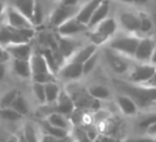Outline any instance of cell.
Returning a JSON list of instances; mask_svg holds the SVG:
<instances>
[{"instance_id":"cell-12","label":"cell","mask_w":156,"mask_h":142,"mask_svg":"<svg viewBox=\"0 0 156 142\" xmlns=\"http://www.w3.org/2000/svg\"><path fill=\"white\" fill-rule=\"evenodd\" d=\"M81 46L83 45H81L75 37H61L60 41H59L58 50L64 60H69Z\"/></svg>"},{"instance_id":"cell-2","label":"cell","mask_w":156,"mask_h":142,"mask_svg":"<svg viewBox=\"0 0 156 142\" xmlns=\"http://www.w3.org/2000/svg\"><path fill=\"white\" fill-rule=\"evenodd\" d=\"M34 34V28L16 29L3 23L0 25V46L5 47L12 44L30 43V40Z\"/></svg>"},{"instance_id":"cell-43","label":"cell","mask_w":156,"mask_h":142,"mask_svg":"<svg viewBox=\"0 0 156 142\" xmlns=\"http://www.w3.org/2000/svg\"><path fill=\"white\" fill-rule=\"evenodd\" d=\"M79 2H80V0H62L59 3H63V5H79Z\"/></svg>"},{"instance_id":"cell-3","label":"cell","mask_w":156,"mask_h":142,"mask_svg":"<svg viewBox=\"0 0 156 142\" xmlns=\"http://www.w3.org/2000/svg\"><path fill=\"white\" fill-rule=\"evenodd\" d=\"M29 62L31 66V79L33 82L45 84L56 81V75L50 71L47 61L42 54H32Z\"/></svg>"},{"instance_id":"cell-19","label":"cell","mask_w":156,"mask_h":142,"mask_svg":"<svg viewBox=\"0 0 156 142\" xmlns=\"http://www.w3.org/2000/svg\"><path fill=\"white\" fill-rule=\"evenodd\" d=\"M98 50V46L94 45V44H92V43H89V44H87V45L81 46V47L79 48V49H78L67 61H73V62L83 64L85 61H87L88 59H89L93 54H95Z\"/></svg>"},{"instance_id":"cell-28","label":"cell","mask_w":156,"mask_h":142,"mask_svg":"<svg viewBox=\"0 0 156 142\" xmlns=\"http://www.w3.org/2000/svg\"><path fill=\"white\" fill-rule=\"evenodd\" d=\"M11 108L23 116L28 114V112H29L28 101H27V99L25 98L22 94H18L17 96L15 97V99H14L11 105Z\"/></svg>"},{"instance_id":"cell-41","label":"cell","mask_w":156,"mask_h":142,"mask_svg":"<svg viewBox=\"0 0 156 142\" xmlns=\"http://www.w3.org/2000/svg\"><path fill=\"white\" fill-rule=\"evenodd\" d=\"M144 86L150 87V88H156V69H155V72H154L153 76L150 78V80L144 84Z\"/></svg>"},{"instance_id":"cell-10","label":"cell","mask_w":156,"mask_h":142,"mask_svg":"<svg viewBox=\"0 0 156 142\" xmlns=\"http://www.w3.org/2000/svg\"><path fill=\"white\" fill-rule=\"evenodd\" d=\"M140 20L141 16L135 12L130 11H122L118 15V25L121 26L123 30L128 33H136L139 32L140 28Z\"/></svg>"},{"instance_id":"cell-48","label":"cell","mask_w":156,"mask_h":142,"mask_svg":"<svg viewBox=\"0 0 156 142\" xmlns=\"http://www.w3.org/2000/svg\"><path fill=\"white\" fill-rule=\"evenodd\" d=\"M133 1H134V3H145L149 0H133Z\"/></svg>"},{"instance_id":"cell-17","label":"cell","mask_w":156,"mask_h":142,"mask_svg":"<svg viewBox=\"0 0 156 142\" xmlns=\"http://www.w3.org/2000/svg\"><path fill=\"white\" fill-rule=\"evenodd\" d=\"M115 101H117L118 107H119V109L121 110V112L124 115L133 116L138 113V106H137V104L127 95L120 93V94L117 95Z\"/></svg>"},{"instance_id":"cell-49","label":"cell","mask_w":156,"mask_h":142,"mask_svg":"<svg viewBox=\"0 0 156 142\" xmlns=\"http://www.w3.org/2000/svg\"><path fill=\"white\" fill-rule=\"evenodd\" d=\"M17 138H18V142H27L26 140L24 139V137H23V136H22V133H20V135L18 136Z\"/></svg>"},{"instance_id":"cell-36","label":"cell","mask_w":156,"mask_h":142,"mask_svg":"<svg viewBox=\"0 0 156 142\" xmlns=\"http://www.w3.org/2000/svg\"><path fill=\"white\" fill-rule=\"evenodd\" d=\"M40 142H75V141H74V139L71 136H67L65 138H55L49 135L43 133Z\"/></svg>"},{"instance_id":"cell-14","label":"cell","mask_w":156,"mask_h":142,"mask_svg":"<svg viewBox=\"0 0 156 142\" xmlns=\"http://www.w3.org/2000/svg\"><path fill=\"white\" fill-rule=\"evenodd\" d=\"M109 13H110V2L108 0H103L102 2L100 3V5L94 11L92 17L90 18V22L88 24L89 30L95 28L101 22H103L107 17H109Z\"/></svg>"},{"instance_id":"cell-37","label":"cell","mask_w":156,"mask_h":142,"mask_svg":"<svg viewBox=\"0 0 156 142\" xmlns=\"http://www.w3.org/2000/svg\"><path fill=\"white\" fill-rule=\"evenodd\" d=\"M76 141L77 142H95L92 139H90L89 136L86 133V130H83V129H77V130H76Z\"/></svg>"},{"instance_id":"cell-45","label":"cell","mask_w":156,"mask_h":142,"mask_svg":"<svg viewBox=\"0 0 156 142\" xmlns=\"http://www.w3.org/2000/svg\"><path fill=\"white\" fill-rule=\"evenodd\" d=\"M150 63L156 67V48H155V50H154L153 55H152L151 59H150Z\"/></svg>"},{"instance_id":"cell-25","label":"cell","mask_w":156,"mask_h":142,"mask_svg":"<svg viewBox=\"0 0 156 142\" xmlns=\"http://www.w3.org/2000/svg\"><path fill=\"white\" fill-rule=\"evenodd\" d=\"M87 92L95 101H106L111 96L110 90L104 84H93L88 88Z\"/></svg>"},{"instance_id":"cell-5","label":"cell","mask_w":156,"mask_h":142,"mask_svg":"<svg viewBox=\"0 0 156 142\" xmlns=\"http://www.w3.org/2000/svg\"><path fill=\"white\" fill-rule=\"evenodd\" d=\"M3 23L16 29H32L35 28L30 20L23 15L12 5L5 7L3 12Z\"/></svg>"},{"instance_id":"cell-15","label":"cell","mask_w":156,"mask_h":142,"mask_svg":"<svg viewBox=\"0 0 156 142\" xmlns=\"http://www.w3.org/2000/svg\"><path fill=\"white\" fill-rule=\"evenodd\" d=\"M103 0H89V1H87L83 5H80V8L78 10V13L76 14L75 17L80 23L88 26L90 18L92 17L94 11H95L96 8L100 5V3Z\"/></svg>"},{"instance_id":"cell-8","label":"cell","mask_w":156,"mask_h":142,"mask_svg":"<svg viewBox=\"0 0 156 142\" xmlns=\"http://www.w3.org/2000/svg\"><path fill=\"white\" fill-rule=\"evenodd\" d=\"M156 48V40L151 37H140L133 58L139 63H149Z\"/></svg>"},{"instance_id":"cell-24","label":"cell","mask_w":156,"mask_h":142,"mask_svg":"<svg viewBox=\"0 0 156 142\" xmlns=\"http://www.w3.org/2000/svg\"><path fill=\"white\" fill-rule=\"evenodd\" d=\"M12 64H13V71L18 77L29 79L31 78V66L30 62L27 60H16L12 59Z\"/></svg>"},{"instance_id":"cell-33","label":"cell","mask_w":156,"mask_h":142,"mask_svg":"<svg viewBox=\"0 0 156 142\" xmlns=\"http://www.w3.org/2000/svg\"><path fill=\"white\" fill-rule=\"evenodd\" d=\"M98 59H100V54H98V50L93 54L87 61L83 63V75H88L90 74L94 69H95L96 64L98 62Z\"/></svg>"},{"instance_id":"cell-21","label":"cell","mask_w":156,"mask_h":142,"mask_svg":"<svg viewBox=\"0 0 156 142\" xmlns=\"http://www.w3.org/2000/svg\"><path fill=\"white\" fill-rule=\"evenodd\" d=\"M22 136L27 142H40L42 138V131L41 129L37 127V124H34L31 121L25 123L24 127H23Z\"/></svg>"},{"instance_id":"cell-9","label":"cell","mask_w":156,"mask_h":142,"mask_svg":"<svg viewBox=\"0 0 156 142\" xmlns=\"http://www.w3.org/2000/svg\"><path fill=\"white\" fill-rule=\"evenodd\" d=\"M57 29H58L60 37H76L77 35L83 34V33L87 32L89 30L87 25L80 23L76 17L66 20L62 25L57 27Z\"/></svg>"},{"instance_id":"cell-32","label":"cell","mask_w":156,"mask_h":142,"mask_svg":"<svg viewBox=\"0 0 156 142\" xmlns=\"http://www.w3.org/2000/svg\"><path fill=\"white\" fill-rule=\"evenodd\" d=\"M154 123H156V110L155 111H151L149 113L144 114L140 120L138 121L137 125L140 129L147 130L151 125H153Z\"/></svg>"},{"instance_id":"cell-40","label":"cell","mask_w":156,"mask_h":142,"mask_svg":"<svg viewBox=\"0 0 156 142\" xmlns=\"http://www.w3.org/2000/svg\"><path fill=\"white\" fill-rule=\"evenodd\" d=\"M145 133H147V135L150 136V137H153V138L156 137V123L151 125V126L145 130Z\"/></svg>"},{"instance_id":"cell-52","label":"cell","mask_w":156,"mask_h":142,"mask_svg":"<svg viewBox=\"0 0 156 142\" xmlns=\"http://www.w3.org/2000/svg\"><path fill=\"white\" fill-rule=\"evenodd\" d=\"M154 140H155V142H156V137H154Z\"/></svg>"},{"instance_id":"cell-20","label":"cell","mask_w":156,"mask_h":142,"mask_svg":"<svg viewBox=\"0 0 156 142\" xmlns=\"http://www.w3.org/2000/svg\"><path fill=\"white\" fill-rule=\"evenodd\" d=\"M45 122L48 123L49 125L55 127H59V128L65 129V130L71 131L72 129V124L71 121L69 120L66 115L62 113H59V112H51L49 113L45 119Z\"/></svg>"},{"instance_id":"cell-46","label":"cell","mask_w":156,"mask_h":142,"mask_svg":"<svg viewBox=\"0 0 156 142\" xmlns=\"http://www.w3.org/2000/svg\"><path fill=\"white\" fill-rule=\"evenodd\" d=\"M100 142H113V140L109 137H102V138H98Z\"/></svg>"},{"instance_id":"cell-4","label":"cell","mask_w":156,"mask_h":142,"mask_svg":"<svg viewBox=\"0 0 156 142\" xmlns=\"http://www.w3.org/2000/svg\"><path fill=\"white\" fill-rule=\"evenodd\" d=\"M140 37H137L135 33L120 35L115 39H110L109 47L111 50L119 55H123L125 58H133L138 46Z\"/></svg>"},{"instance_id":"cell-11","label":"cell","mask_w":156,"mask_h":142,"mask_svg":"<svg viewBox=\"0 0 156 142\" xmlns=\"http://www.w3.org/2000/svg\"><path fill=\"white\" fill-rule=\"evenodd\" d=\"M57 75L65 80H77L81 76H83V64L73 62V61H67L63 63L62 66L59 69Z\"/></svg>"},{"instance_id":"cell-39","label":"cell","mask_w":156,"mask_h":142,"mask_svg":"<svg viewBox=\"0 0 156 142\" xmlns=\"http://www.w3.org/2000/svg\"><path fill=\"white\" fill-rule=\"evenodd\" d=\"M126 142H155L153 137L150 136H145V137H133L126 140Z\"/></svg>"},{"instance_id":"cell-29","label":"cell","mask_w":156,"mask_h":142,"mask_svg":"<svg viewBox=\"0 0 156 142\" xmlns=\"http://www.w3.org/2000/svg\"><path fill=\"white\" fill-rule=\"evenodd\" d=\"M42 128H43V133L49 135V136L55 137V138H65V137H67V136H69V133H71V131L65 130V129L51 126V125H49L46 122L43 124Z\"/></svg>"},{"instance_id":"cell-1","label":"cell","mask_w":156,"mask_h":142,"mask_svg":"<svg viewBox=\"0 0 156 142\" xmlns=\"http://www.w3.org/2000/svg\"><path fill=\"white\" fill-rule=\"evenodd\" d=\"M115 87L122 94L129 96L137 106H147L156 101V88H150L144 84H136L124 80H115Z\"/></svg>"},{"instance_id":"cell-6","label":"cell","mask_w":156,"mask_h":142,"mask_svg":"<svg viewBox=\"0 0 156 142\" xmlns=\"http://www.w3.org/2000/svg\"><path fill=\"white\" fill-rule=\"evenodd\" d=\"M79 8L80 5H67L63 3H58V5L52 10L49 15L50 24L55 27H59L66 20L75 17Z\"/></svg>"},{"instance_id":"cell-16","label":"cell","mask_w":156,"mask_h":142,"mask_svg":"<svg viewBox=\"0 0 156 142\" xmlns=\"http://www.w3.org/2000/svg\"><path fill=\"white\" fill-rule=\"evenodd\" d=\"M55 105H56V112L62 113L64 115L71 114L75 109V105H74V101L72 99L71 95L66 91L63 90H61Z\"/></svg>"},{"instance_id":"cell-22","label":"cell","mask_w":156,"mask_h":142,"mask_svg":"<svg viewBox=\"0 0 156 142\" xmlns=\"http://www.w3.org/2000/svg\"><path fill=\"white\" fill-rule=\"evenodd\" d=\"M34 5H35V0H13L12 7L15 8L18 12H20L23 15L26 16L28 20H32Z\"/></svg>"},{"instance_id":"cell-34","label":"cell","mask_w":156,"mask_h":142,"mask_svg":"<svg viewBox=\"0 0 156 142\" xmlns=\"http://www.w3.org/2000/svg\"><path fill=\"white\" fill-rule=\"evenodd\" d=\"M32 93L37 101H39L41 105H45L46 98H45V89H44V83H40V82H33L32 84Z\"/></svg>"},{"instance_id":"cell-50","label":"cell","mask_w":156,"mask_h":142,"mask_svg":"<svg viewBox=\"0 0 156 142\" xmlns=\"http://www.w3.org/2000/svg\"><path fill=\"white\" fill-rule=\"evenodd\" d=\"M118 1H121V2H123V3H134L133 0H118Z\"/></svg>"},{"instance_id":"cell-51","label":"cell","mask_w":156,"mask_h":142,"mask_svg":"<svg viewBox=\"0 0 156 142\" xmlns=\"http://www.w3.org/2000/svg\"><path fill=\"white\" fill-rule=\"evenodd\" d=\"M52 2H55V3H59V2H61L62 0H51Z\"/></svg>"},{"instance_id":"cell-30","label":"cell","mask_w":156,"mask_h":142,"mask_svg":"<svg viewBox=\"0 0 156 142\" xmlns=\"http://www.w3.org/2000/svg\"><path fill=\"white\" fill-rule=\"evenodd\" d=\"M20 94L18 91L16 89H12L9 90L0 97V108H10L13 103V101L15 99V97Z\"/></svg>"},{"instance_id":"cell-18","label":"cell","mask_w":156,"mask_h":142,"mask_svg":"<svg viewBox=\"0 0 156 142\" xmlns=\"http://www.w3.org/2000/svg\"><path fill=\"white\" fill-rule=\"evenodd\" d=\"M118 22L113 17H107L106 20H104L103 22H101L95 28L91 29V30H95L98 33L103 34L104 37H106L107 39L110 40L113 35L115 34L118 29Z\"/></svg>"},{"instance_id":"cell-38","label":"cell","mask_w":156,"mask_h":142,"mask_svg":"<svg viewBox=\"0 0 156 142\" xmlns=\"http://www.w3.org/2000/svg\"><path fill=\"white\" fill-rule=\"evenodd\" d=\"M10 60H11V56H10V54L8 52V50L5 49V47L0 46V63L7 64Z\"/></svg>"},{"instance_id":"cell-44","label":"cell","mask_w":156,"mask_h":142,"mask_svg":"<svg viewBox=\"0 0 156 142\" xmlns=\"http://www.w3.org/2000/svg\"><path fill=\"white\" fill-rule=\"evenodd\" d=\"M3 12H5V5L0 2V25L3 24Z\"/></svg>"},{"instance_id":"cell-7","label":"cell","mask_w":156,"mask_h":142,"mask_svg":"<svg viewBox=\"0 0 156 142\" xmlns=\"http://www.w3.org/2000/svg\"><path fill=\"white\" fill-rule=\"evenodd\" d=\"M156 67L151 63H137L128 73V81L136 84H145L153 76Z\"/></svg>"},{"instance_id":"cell-47","label":"cell","mask_w":156,"mask_h":142,"mask_svg":"<svg viewBox=\"0 0 156 142\" xmlns=\"http://www.w3.org/2000/svg\"><path fill=\"white\" fill-rule=\"evenodd\" d=\"M8 142H18V138L15 137V136H13V137H11L9 140H8Z\"/></svg>"},{"instance_id":"cell-23","label":"cell","mask_w":156,"mask_h":142,"mask_svg":"<svg viewBox=\"0 0 156 142\" xmlns=\"http://www.w3.org/2000/svg\"><path fill=\"white\" fill-rule=\"evenodd\" d=\"M107 60L109 61V64H110V66L112 67V69L115 73L122 74L124 72L129 71V66H128L125 59L120 57L118 54L115 55V51H113V54H107Z\"/></svg>"},{"instance_id":"cell-35","label":"cell","mask_w":156,"mask_h":142,"mask_svg":"<svg viewBox=\"0 0 156 142\" xmlns=\"http://www.w3.org/2000/svg\"><path fill=\"white\" fill-rule=\"evenodd\" d=\"M140 16H141V20H140L139 32L147 33L149 31H151V29L153 28V22H152V20L145 15H140Z\"/></svg>"},{"instance_id":"cell-27","label":"cell","mask_w":156,"mask_h":142,"mask_svg":"<svg viewBox=\"0 0 156 142\" xmlns=\"http://www.w3.org/2000/svg\"><path fill=\"white\" fill-rule=\"evenodd\" d=\"M46 15V7L45 3H43V1L41 0H35V5H34V11H33V16H32V24L33 26H40L41 24L44 23Z\"/></svg>"},{"instance_id":"cell-42","label":"cell","mask_w":156,"mask_h":142,"mask_svg":"<svg viewBox=\"0 0 156 142\" xmlns=\"http://www.w3.org/2000/svg\"><path fill=\"white\" fill-rule=\"evenodd\" d=\"M7 73V64H3V63H0V82L2 81L3 78Z\"/></svg>"},{"instance_id":"cell-31","label":"cell","mask_w":156,"mask_h":142,"mask_svg":"<svg viewBox=\"0 0 156 142\" xmlns=\"http://www.w3.org/2000/svg\"><path fill=\"white\" fill-rule=\"evenodd\" d=\"M0 118L5 121H8V122H16V121H20L23 118V115L17 113L11 107L0 108Z\"/></svg>"},{"instance_id":"cell-13","label":"cell","mask_w":156,"mask_h":142,"mask_svg":"<svg viewBox=\"0 0 156 142\" xmlns=\"http://www.w3.org/2000/svg\"><path fill=\"white\" fill-rule=\"evenodd\" d=\"M5 49L10 54L11 59H16V60L29 61L33 54L30 43L12 44V45L5 46Z\"/></svg>"},{"instance_id":"cell-26","label":"cell","mask_w":156,"mask_h":142,"mask_svg":"<svg viewBox=\"0 0 156 142\" xmlns=\"http://www.w3.org/2000/svg\"><path fill=\"white\" fill-rule=\"evenodd\" d=\"M44 89H45L46 104L47 105H52V104L56 103L57 98H58L59 94L61 92L60 86L56 81H52L44 84Z\"/></svg>"}]
</instances>
